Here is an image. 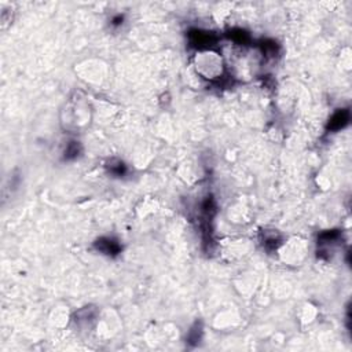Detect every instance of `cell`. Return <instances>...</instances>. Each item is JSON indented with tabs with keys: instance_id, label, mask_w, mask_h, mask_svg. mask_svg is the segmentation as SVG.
<instances>
[{
	"instance_id": "obj_1",
	"label": "cell",
	"mask_w": 352,
	"mask_h": 352,
	"mask_svg": "<svg viewBox=\"0 0 352 352\" xmlns=\"http://www.w3.org/2000/svg\"><path fill=\"white\" fill-rule=\"evenodd\" d=\"M190 41H192L193 46H197L199 48L202 47L211 46L215 41V38L212 33L209 32H202V31H194L190 33Z\"/></svg>"
},
{
	"instance_id": "obj_2",
	"label": "cell",
	"mask_w": 352,
	"mask_h": 352,
	"mask_svg": "<svg viewBox=\"0 0 352 352\" xmlns=\"http://www.w3.org/2000/svg\"><path fill=\"white\" fill-rule=\"evenodd\" d=\"M348 120H350V113H348L347 110H340V112H337L336 115L330 118L328 128L332 131L341 130L344 125H347Z\"/></svg>"
},
{
	"instance_id": "obj_3",
	"label": "cell",
	"mask_w": 352,
	"mask_h": 352,
	"mask_svg": "<svg viewBox=\"0 0 352 352\" xmlns=\"http://www.w3.org/2000/svg\"><path fill=\"white\" fill-rule=\"evenodd\" d=\"M97 248L106 254H116L120 252V245L110 238H100L97 242Z\"/></svg>"
},
{
	"instance_id": "obj_4",
	"label": "cell",
	"mask_w": 352,
	"mask_h": 352,
	"mask_svg": "<svg viewBox=\"0 0 352 352\" xmlns=\"http://www.w3.org/2000/svg\"><path fill=\"white\" fill-rule=\"evenodd\" d=\"M231 36H233V39H234L237 43H239V44H245L246 41L249 40V36H248L244 31H235Z\"/></svg>"
},
{
	"instance_id": "obj_5",
	"label": "cell",
	"mask_w": 352,
	"mask_h": 352,
	"mask_svg": "<svg viewBox=\"0 0 352 352\" xmlns=\"http://www.w3.org/2000/svg\"><path fill=\"white\" fill-rule=\"evenodd\" d=\"M77 154H78V145L76 142H72L66 150V157H76Z\"/></svg>"
}]
</instances>
